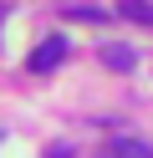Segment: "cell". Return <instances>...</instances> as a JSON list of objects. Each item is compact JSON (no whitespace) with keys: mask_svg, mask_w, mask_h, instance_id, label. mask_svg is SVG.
Segmentation results:
<instances>
[{"mask_svg":"<svg viewBox=\"0 0 153 158\" xmlns=\"http://www.w3.org/2000/svg\"><path fill=\"white\" fill-rule=\"evenodd\" d=\"M66 61V36H51V41H41L36 51H31V61H26V72H56V66Z\"/></svg>","mask_w":153,"mask_h":158,"instance_id":"cell-1","label":"cell"},{"mask_svg":"<svg viewBox=\"0 0 153 158\" xmlns=\"http://www.w3.org/2000/svg\"><path fill=\"white\" fill-rule=\"evenodd\" d=\"M97 56H102V66H107V72H133V66H138V51H133V46H122V41H107Z\"/></svg>","mask_w":153,"mask_h":158,"instance_id":"cell-2","label":"cell"},{"mask_svg":"<svg viewBox=\"0 0 153 158\" xmlns=\"http://www.w3.org/2000/svg\"><path fill=\"white\" fill-rule=\"evenodd\" d=\"M102 158H153V148L138 143V138H112V143L102 148Z\"/></svg>","mask_w":153,"mask_h":158,"instance_id":"cell-3","label":"cell"},{"mask_svg":"<svg viewBox=\"0 0 153 158\" xmlns=\"http://www.w3.org/2000/svg\"><path fill=\"white\" fill-rule=\"evenodd\" d=\"M117 15L133 26H153V0H117Z\"/></svg>","mask_w":153,"mask_h":158,"instance_id":"cell-4","label":"cell"},{"mask_svg":"<svg viewBox=\"0 0 153 158\" xmlns=\"http://www.w3.org/2000/svg\"><path fill=\"white\" fill-rule=\"evenodd\" d=\"M66 21H107V15H102V10H92V5H71V10H66Z\"/></svg>","mask_w":153,"mask_h":158,"instance_id":"cell-5","label":"cell"},{"mask_svg":"<svg viewBox=\"0 0 153 158\" xmlns=\"http://www.w3.org/2000/svg\"><path fill=\"white\" fill-rule=\"evenodd\" d=\"M46 158H71V148H66V143H51V148H46Z\"/></svg>","mask_w":153,"mask_h":158,"instance_id":"cell-6","label":"cell"}]
</instances>
